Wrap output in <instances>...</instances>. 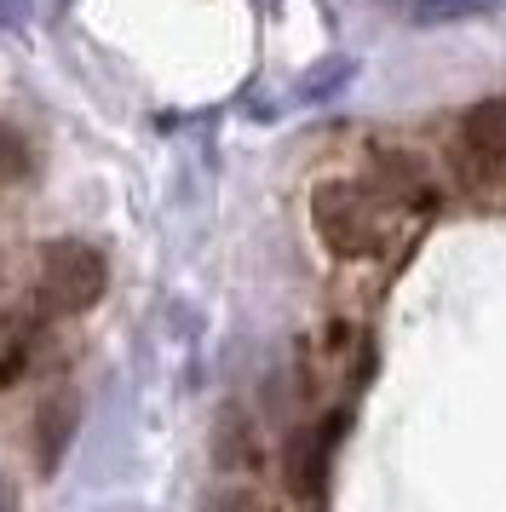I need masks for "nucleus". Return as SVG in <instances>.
<instances>
[{
  "label": "nucleus",
  "instance_id": "1",
  "mask_svg": "<svg viewBox=\"0 0 506 512\" xmlns=\"http://www.w3.org/2000/svg\"><path fill=\"white\" fill-rule=\"evenodd\" d=\"M397 213L403 202H391L380 185L368 190L357 179H328L311 190V225L322 248L340 259H380L397 242Z\"/></svg>",
  "mask_w": 506,
  "mask_h": 512
},
{
  "label": "nucleus",
  "instance_id": "2",
  "mask_svg": "<svg viewBox=\"0 0 506 512\" xmlns=\"http://www.w3.org/2000/svg\"><path fill=\"white\" fill-rule=\"evenodd\" d=\"M104 294V259L81 242H52L35 277V317H75Z\"/></svg>",
  "mask_w": 506,
  "mask_h": 512
},
{
  "label": "nucleus",
  "instance_id": "3",
  "mask_svg": "<svg viewBox=\"0 0 506 512\" xmlns=\"http://www.w3.org/2000/svg\"><path fill=\"white\" fill-rule=\"evenodd\" d=\"M449 156H455L460 185H472V190L506 185V98H483V104L466 110Z\"/></svg>",
  "mask_w": 506,
  "mask_h": 512
},
{
  "label": "nucleus",
  "instance_id": "4",
  "mask_svg": "<svg viewBox=\"0 0 506 512\" xmlns=\"http://www.w3.org/2000/svg\"><path fill=\"white\" fill-rule=\"evenodd\" d=\"M23 173H29V150H23V139H12L0 127V179H23Z\"/></svg>",
  "mask_w": 506,
  "mask_h": 512
},
{
  "label": "nucleus",
  "instance_id": "5",
  "mask_svg": "<svg viewBox=\"0 0 506 512\" xmlns=\"http://www.w3.org/2000/svg\"><path fill=\"white\" fill-rule=\"evenodd\" d=\"M0 512H6V495H0Z\"/></svg>",
  "mask_w": 506,
  "mask_h": 512
}]
</instances>
